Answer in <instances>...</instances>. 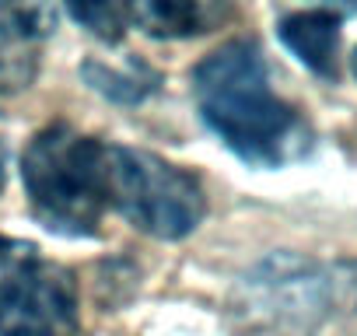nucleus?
Masks as SVG:
<instances>
[{"label":"nucleus","instance_id":"1","mask_svg":"<svg viewBox=\"0 0 357 336\" xmlns=\"http://www.w3.org/2000/svg\"><path fill=\"white\" fill-rule=\"evenodd\" d=\"M193 98L221 144L256 168H284L315 147L308 119L277 95L256 39H231L204 56L193 70Z\"/></svg>","mask_w":357,"mask_h":336},{"label":"nucleus","instance_id":"2","mask_svg":"<svg viewBox=\"0 0 357 336\" xmlns=\"http://www.w3.org/2000/svg\"><path fill=\"white\" fill-rule=\"evenodd\" d=\"M105 165V140L88 137L70 123H53L39 130L22 154V183L32 214L56 235H98L109 211Z\"/></svg>","mask_w":357,"mask_h":336},{"label":"nucleus","instance_id":"3","mask_svg":"<svg viewBox=\"0 0 357 336\" xmlns=\"http://www.w3.org/2000/svg\"><path fill=\"white\" fill-rule=\"evenodd\" d=\"M109 211L123 214L151 238H186L207 214V197L197 176L151 151L109 144L105 165Z\"/></svg>","mask_w":357,"mask_h":336},{"label":"nucleus","instance_id":"4","mask_svg":"<svg viewBox=\"0 0 357 336\" xmlns=\"http://www.w3.org/2000/svg\"><path fill=\"white\" fill-rule=\"evenodd\" d=\"M74 273L39 245L0 235V336H77Z\"/></svg>","mask_w":357,"mask_h":336},{"label":"nucleus","instance_id":"5","mask_svg":"<svg viewBox=\"0 0 357 336\" xmlns=\"http://www.w3.org/2000/svg\"><path fill=\"white\" fill-rule=\"evenodd\" d=\"M249 336H315L329 322V266L277 252L242 284Z\"/></svg>","mask_w":357,"mask_h":336},{"label":"nucleus","instance_id":"6","mask_svg":"<svg viewBox=\"0 0 357 336\" xmlns=\"http://www.w3.org/2000/svg\"><path fill=\"white\" fill-rule=\"evenodd\" d=\"M56 29L53 8H0V91L29 88L36 74V43Z\"/></svg>","mask_w":357,"mask_h":336},{"label":"nucleus","instance_id":"7","mask_svg":"<svg viewBox=\"0 0 357 336\" xmlns=\"http://www.w3.org/2000/svg\"><path fill=\"white\" fill-rule=\"evenodd\" d=\"M340 22L343 15L333 8L291 11L280 18V43L319 77H336L340 70Z\"/></svg>","mask_w":357,"mask_h":336},{"label":"nucleus","instance_id":"8","mask_svg":"<svg viewBox=\"0 0 357 336\" xmlns=\"http://www.w3.org/2000/svg\"><path fill=\"white\" fill-rule=\"evenodd\" d=\"M228 18V8L207 0H140L126 4V25L154 39H186L218 29Z\"/></svg>","mask_w":357,"mask_h":336},{"label":"nucleus","instance_id":"9","mask_svg":"<svg viewBox=\"0 0 357 336\" xmlns=\"http://www.w3.org/2000/svg\"><path fill=\"white\" fill-rule=\"evenodd\" d=\"M81 74H84V81L98 91V95H105V98H112V102H126V105H133V102H144L151 91H158V84H161V77H158V70H151L144 60H126L123 67H109V63H98V60H88L84 67H81Z\"/></svg>","mask_w":357,"mask_h":336},{"label":"nucleus","instance_id":"10","mask_svg":"<svg viewBox=\"0 0 357 336\" xmlns=\"http://www.w3.org/2000/svg\"><path fill=\"white\" fill-rule=\"evenodd\" d=\"M329 322L357 336V259L329 266Z\"/></svg>","mask_w":357,"mask_h":336},{"label":"nucleus","instance_id":"11","mask_svg":"<svg viewBox=\"0 0 357 336\" xmlns=\"http://www.w3.org/2000/svg\"><path fill=\"white\" fill-rule=\"evenodd\" d=\"M67 15L105 43H116L130 29L126 25V4H81V8H70Z\"/></svg>","mask_w":357,"mask_h":336},{"label":"nucleus","instance_id":"12","mask_svg":"<svg viewBox=\"0 0 357 336\" xmlns=\"http://www.w3.org/2000/svg\"><path fill=\"white\" fill-rule=\"evenodd\" d=\"M4 165H8V151L0 144V190H4Z\"/></svg>","mask_w":357,"mask_h":336},{"label":"nucleus","instance_id":"13","mask_svg":"<svg viewBox=\"0 0 357 336\" xmlns=\"http://www.w3.org/2000/svg\"><path fill=\"white\" fill-rule=\"evenodd\" d=\"M350 67H354V77H357V49H354V56H350Z\"/></svg>","mask_w":357,"mask_h":336}]
</instances>
